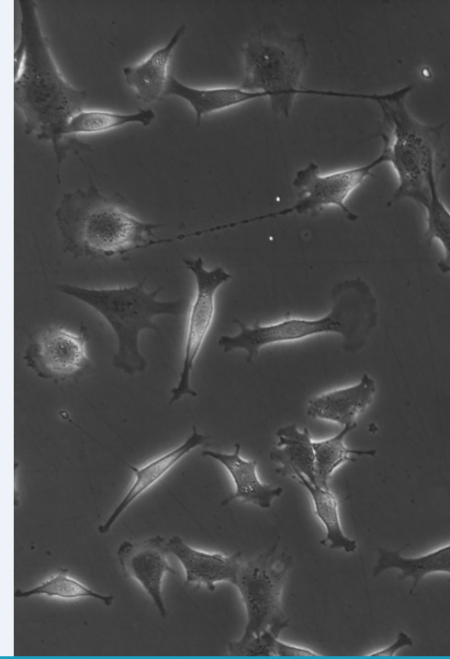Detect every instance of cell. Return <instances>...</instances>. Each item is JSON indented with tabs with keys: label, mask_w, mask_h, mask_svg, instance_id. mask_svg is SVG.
Masks as SVG:
<instances>
[{
	"label": "cell",
	"mask_w": 450,
	"mask_h": 659,
	"mask_svg": "<svg viewBox=\"0 0 450 659\" xmlns=\"http://www.w3.org/2000/svg\"><path fill=\"white\" fill-rule=\"evenodd\" d=\"M19 40L14 51V105L27 135L51 142L59 169L68 151L80 142L68 141L69 120L84 109L87 92L72 86L60 72L42 31L36 3L19 0Z\"/></svg>",
	"instance_id": "1"
},
{
	"label": "cell",
	"mask_w": 450,
	"mask_h": 659,
	"mask_svg": "<svg viewBox=\"0 0 450 659\" xmlns=\"http://www.w3.org/2000/svg\"><path fill=\"white\" fill-rule=\"evenodd\" d=\"M63 249L75 258L125 257L161 242L155 231L162 224L134 216L119 193L102 194L91 181L87 188L65 193L55 212Z\"/></svg>",
	"instance_id": "2"
},
{
	"label": "cell",
	"mask_w": 450,
	"mask_h": 659,
	"mask_svg": "<svg viewBox=\"0 0 450 659\" xmlns=\"http://www.w3.org/2000/svg\"><path fill=\"white\" fill-rule=\"evenodd\" d=\"M332 308L319 318L288 316L271 323L247 325L234 319L239 327L235 335H222L219 347L225 352L244 350L252 362L266 346L295 342L323 334H337L343 338V348L356 352L365 344L377 325V301L370 286L360 277L337 283L332 290Z\"/></svg>",
	"instance_id": "3"
},
{
	"label": "cell",
	"mask_w": 450,
	"mask_h": 659,
	"mask_svg": "<svg viewBox=\"0 0 450 659\" xmlns=\"http://www.w3.org/2000/svg\"><path fill=\"white\" fill-rule=\"evenodd\" d=\"M412 86L385 93L377 104L382 112V151L398 180L389 205L411 199L425 207L431 195V181H439L447 165L442 139L443 124L427 125L407 110L405 100Z\"/></svg>",
	"instance_id": "4"
},
{
	"label": "cell",
	"mask_w": 450,
	"mask_h": 659,
	"mask_svg": "<svg viewBox=\"0 0 450 659\" xmlns=\"http://www.w3.org/2000/svg\"><path fill=\"white\" fill-rule=\"evenodd\" d=\"M242 88L261 92L276 114L289 116L299 94L356 98L376 102L379 95L303 89L301 78L308 51L303 36H291L276 26L264 27L244 42Z\"/></svg>",
	"instance_id": "5"
},
{
	"label": "cell",
	"mask_w": 450,
	"mask_h": 659,
	"mask_svg": "<svg viewBox=\"0 0 450 659\" xmlns=\"http://www.w3.org/2000/svg\"><path fill=\"white\" fill-rule=\"evenodd\" d=\"M55 287L89 305L107 321L117 340L113 365L130 375L144 372L147 367V361L139 349L140 334L146 329L159 331L154 317L179 316L185 308L184 298L158 300L162 288L148 292L145 279L132 286L112 288H87L65 283Z\"/></svg>",
	"instance_id": "6"
},
{
	"label": "cell",
	"mask_w": 450,
	"mask_h": 659,
	"mask_svg": "<svg viewBox=\"0 0 450 659\" xmlns=\"http://www.w3.org/2000/svg\"><path fill=\"white\" fill-rule=\"evenodd\" d=\"M278 541L253 559L242 563L235 582L246 609L242 638L270 630L279 637L289 626L282 607V592L293 557L278 553Z\"/></svg>",
	"instance_id": "7"
},
{
	"label": "cell",
	"mask_w": 450,
	"mask_h": 659,
	"mask_svg": "<svg viewBox=\"0 0 450 659\" xmlns=\"http://www.w3.org/2000/svg\"><path fill=\"white\" fill-rule=\"evenodd\" d=\"M385 162L386 157L381 152L367 164L323 173L315 162L310 161L295 173L293 186L297 190V199L294 205L276 212L227 224L226 228L292 213L316 216L329 207L339 208L348 219L354 221L358 216L348 208L347 199L372 175L374 168Z\"/></svg>",
	"instance_id": "8"
},
{
	"label": "cell",
	"mask_w": 450,
	"mask_h": 659,
	"mask_svg": "<svg viewBox=\"0 0 450 659\" xmlns=\"http://www.w3.org/2000/svg\"><path fill=\"white\" fill-rule=\"evenodd\" d=\"M183 263L195 279V295L187 316L182 368L178 383L170 390L169 404L186 395L197 396L191 386V373L215 318L216 293L232 278L222 266L207 269L201 257L183 258Z\"/></svg>",
	"instance_id": "9"
},
{
	"label": "cell",
	"mask_w": 450,
	"mask_h": 659,
	"mask_svg": "<svg viewBox=\"0 0 450 659\" xmlns=\"http://www.w3.org/2000/svg\"><path fill=\"white\" fill-rule=\"evenodd\" d=\"M88 344L89 333L85 326L73 331L50 325L30 335L23 359L42 379L56 383L75 380L91 367Z\"/></svg>",
	"instance_id": "10"
},
{
	"label": "cell",
	"mask_w": 450,
	"mask_h": 659,
	"mask_svg": "<svg viewBox=\"0 0 450 659\" xmlns=\"http://www.w3.org/2000/svg\"><path fill=\"white\" fill-rule=\"evenodd\" d=\"M165 543L164 538L157 535L138 542L125 540L117 549L123 574L141 584L163 618L167 615L162 596L163 579L167 573H177L167 561L169 553Z\"/></svg>",
	"instance_id": "11"
},
{
	"label": "cell",
	"mask_w": 450,
	"mask_h": 659,
	"mask_svg": "<svg viewBox=\"0 0 450 659\" xmlns=\"http://www.w3.org/2000/svg\"><path fill=\"white\" fill-rule=\"evenodd\" d=\"M169 554L174 555L185 570V585H204L210 592L218 582L235 584L242 564L241 552L231 555L209 553L189 546L180 536L165 543Z\"/></svg>",
	"instance_id": "12"
},
{
	"label": "cell",
	"mask_w": 450,
	"mask_h": 659,
	"mask_svg": "<svg viewBox=\"0 0 450 659\" xmlns=\"http://www.w3.org/2000/svg\"><path fill=\"white\" fill-rule=\"evenodd\" d=\"M376 383L364 373L357 383L330 390L314 396L308 401L306 413L312 419L333 422L342 427L356 423L372 403Z\"/></svg>",
	"instance_id": "13"
},
{
	"label": "cell",
	"mask_w": 450,
	"mask_h": 659,
	"mask_svg": "<svg viewBox=\"0 0 450 659\" xmlns=\"http://www.w3.org/2000/svg\"><path fill=\"white\" fill-rule=\"evenodd\" d=\"M240 450V444L236 443L232 453H222L214 450H203L201 452L202 457L211 458L221 463L234 483L235 491L222 500L221 506L240 500L268 509L271 507L272 501L283 493V488L263 483L257 474V461L244 459L240 455Z\"/></svg>",
	"instance_id": "14"
},
{
	"label": "cell",
	"mask_w": 450,
	"mask_h": 659,
	"mask_svg": "<svg viewBox=\"0 0 450 659\" xmlns=\"http://www.w3.org/2000/svg\"><path fill=\"white\" fill-rule=\"evenodd\" d=\"M207 437L198 432L196 426H192V432L188 438L176 448L158 456L141 467H135L126 463L133 471L134 479L124 497L102 525H99L100 533H108L119 518V516L143 493L162 479L180 460L195 448L206 442Z\"/></svg>",
	"instance_id": "15"
},
{
	"label": "cell",
	"mask_w": 450,
	"mask_h": 659,
	"mask_svg": "<svg viewBox=\"0 0 450 659\" xmlns=\"http://www.w3.org/2000/svg\"><path fill=\"white\" fill-rule=\"evenodd\" d=\"M185 30V25L179 26L165 45L155 49L138 63L122 69L126 84L134 91L138 100L152 103L165 97L171 75L170 60Z\"/></svg>",
	"instance_id": "16"
},
{
	"label": "cell",
	"mask_w": 450,
	"mask_h": 659,
	"mask_svg": "<svg viewBox=\"0 0 450 659\" xmlns=\"http://www.w3.org/2000/svg\"><path fill=\"white\" fill-rule=\"evenodd\" d=\"M276 436L277 443L269 454L270 460L280 466L275 471L290 477L298 471L315 484V457L309 430H299L296 424H289L279 428Z\"/></svg>",
	"instance_id": "17"
},
{
	"label": "cell",
	"mask_w": 450,
	"mask_h": 659,
	"mask_svg": "<svg viewBox=\"0 0 450 659\" xmlns=\"http://www.w3.org/2000/svg\"><path fill=\"white\" fill-rule=\"evenodd\" d=\"M379 557L373 568V577L385 570L396 568L400 571L399 580L412 578L413 585L409 594L426 576L434 573L450 575V543L417 557H404L399 550L392 551L378 548ZM450 582V579H449Z\"/></svg>",
	"instance_id": "18"
},
{
	"label": "cell",
	"mask_w": 450,
	"mask_h": 659,
	"mask_svg": "<svg viewBox=\"0 0 450 659\" xmlns=\"http://www.w3.org/2000/svg\"><path fill=\"white\" fill-rule=\"evenodd\" d=\"M292 478L296 479L308 491L314 506V513L325 528V537L320 541L330 549H343L347 553L357 549V542L343 532L339 502L330 488H323L311 483L300 472L295 471Z\"/></svg>",
	"instance_id": "19"
},
{
	"label": "cell",
	"mask_w": 450,
	"mask_h": 659,
	"mask_svg": "<svg viewBox=\"0 0 450 659\" xmlns=\"http://www.w3.org/2000/svg\"><path fill=\"white\" fill-rule=\"evenodd\" d=\"M155 117L156 114L151 108H140L134 113L84 108L69 120L64 137L68 141L78 142L71 138L104 133L128 124H141L146 127L153 122Z\"/></svg>",
	"instance_id": "20"
},
{
	"label": "cell",
	"mask_w": 450,
	"mask_h": 659,
	"mask_svg": "<svg viewBox=\"0 0 450 659\" xmlns=\"http://www.w3.org/2000/svg\"><path fill=\"white\" fill-rule=\"evenodd\" d=\"M357 427L353 423L341 428V430L332 437L313 440V449L315 457V484L330 488L329 481L334 472L344 463L354 461L353 456H376V450H361L349 448L345 443L348 433Z\"/></svg>",
	"instance_id": "21"
},
{
	"label": "cell",
	"mask_w": 450,
	"mask_h": 659,
	"mask_svg": "<svg viewBox=\"0 0 450 659\" xmlns=\"http://www.w3.org/2000/svg\"><path fill=\"white\" fill-rule=\"evenodd\" d=\"M33 596H46L66 600L94 598L104 605L110 606L114 596L98 593L84 585L82 582L68 575V570L63 569L41 584L27 590L17 589L14 591L15 598H29Z\"/></svg>",
	"instance_id": "22"
},
{
	"label": "cell",
	"mask_w": 450,
	"mask_h": 659,
	"mask_svg": "<svg viewBox=\"0 0 450 659\" xmlns=\"http://www.w3.org/2000/svg\"><path fill=\"white\" fill-rule=\"evenodd\" d=\"M436 179L431 181V195L426 209V241L430 244L437 240L444 251L437 266L444 273H450V210L441 200Z\"/></svg>",
	"instance_id": "23"
},
{
	"label": "cell",
	"mask_w": 450,
	"mask_h": 659,
	"mask_svg": "<svg viewBox=\"0 0 450 659\" xmlns=\"http://www.w3.org/2000/svg\"><path fill=\"white\" fill-rule=\"evenodd\" d=\"M278 636L270 630H265L259 634H254L246 638H240L231 641L228 644V654L230 656H248V657H270L275 656V646Z\"/></svg>",
	"instance_id": "24"
},
{
	"label": "cell",
	"mask_w": 450,
	"mask_h": 659,
	"mask_svg": "<svg viewBox=\"0 0 450 659\" xmlns=\"http://www.w3.org/2000/svg\"><path fill=\"white\" fill-rule=\"evenodd\" d=\"M320 655L312 649L288 644L279 639L276 640L275 656L277 657H313Z\"/></svg>",
	"instance_id": "25"
},
{
	"label": "cell",
	"mask_w": 450,
	"mask_h": 659,
	"mask_svg": "<svg viewBox=\"0 0 450 659\" xmlns=\"http://www.w3.org/2000/svg\"><path fill=\"white\" fill-rule=\"evenodd\" d=\"M412 644L413 641L411 637L401 631L398 633L396 640L392 644L373 653H369L367 656H393L400 649L406 646H411Z\"/></svg>",
	"instance_id": "26"
}]
</instances>
